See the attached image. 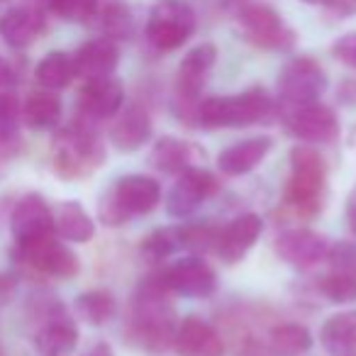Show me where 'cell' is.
<instances>
[{
    "instance_id": "6da1fadb",
    "label": "cell",
    "mask_w": 356,
    "mask_h": 356,
    "mask_svg": "<svg viewBox=\"0 0 356 356\" xmlns=\"http://www.w3.org/2000/svg\"><path fill=\"white\" fill-rule=\"evenodd\" d=\"M178 330V315L171 302V293L166 291L159 276H149L139 286L132 300V315H129V339L144 351L161 354L171 349L173 337Z\"/></svg>"
},
{
    "instance_id": "7a4b0ae2",
    "label": "cell",
    "mask_w": 356,
    "mask_h": 356,
    "mask_svg": "<svg viewBox=\"0 0 356 356\" xmlns=\"http://www.w3.org/2000/svg\"><path fill=\"white\" fill-rule=\"evenodd\" d=\"M273 100L266 88L254 86L237 95H213L198 103L193 113V124L205 129H239L266 122L273 115Z\"/></svg>"
},
{
    "instance_id": "3957f363",
    "label": "cell",
    "mask_w": 356,
    "mask_h": 356,
    "mask_svg": "<svg viewBox=\"0 0 356 356\" xmlns=\"http://www.w3.org/2000/svg\"><path fill=\"white\" fill-rule=\"evenodd\" d=\"M105 144L100 134L86 122H74L59 129L51 147V166L66 181L88 178L105 163Z\"/></svg>"
},
{
    "instance_id": "277c9868",
    "label": "cell",
    "mask_w": 356,
    "mask_h": 356,
    "mask_svg": "<svg viewBox=\"0 0 356 356\" xmlns=\"http://www.w3.org/2000/svg\"><path fill=\"white\" fill-rule=\"evenodd\" d=\"M161 203V186L156 178L129 173L118 178L98 203V218L105 227H122L137 215H149Z\"/></svg>"
},
{
    "instance_id": "5b68a950",
    "label": "cell",
    "mask_w": 356,
    "mask_h": 356,
    "mask_svg": "<svg viewBox=\"0 0 356 356\" xmlns=\"http://www.w3.org/2000/svg\"><path fill=\"white\" fill-rule=\"evenodd\" d=\"M327 191V166L315 147L298 144L291 149V176L286 184V205L300 218H315Z\"/></svg>"
},
{
    "instance_id": "8992f818",
    "label": "cell",
    "mask_w": 356,
    "mask_h": 356,
    "mask_svg": "<svg viewBox=\"0 0 356 356\" xmlns=\"http://www.w3.org/2000/svg\"><path fill=\"white\" fill-rule=\"evenodd\" d=\"M239 35L254 44L257 49L266 51H288L296 44V32L293 27L264 3H242L234 13Z\"/></svg>"
},
{
    "instance_id": "52a82bcc",
    "label": "cell",
    "mask_w": 356,
    "mask_h": 356,
    "mask_svg": "<svg viewBox=\"0 0 356 356\" xmlns=\"http://www.w3.org/2000/svg\"><path fill=\"white\" fill-rule=\"evenodd\" d=\"M195 32V13L186 0H156L149 10L147 40L154 49L173 51Z\"/></svg>"
},
{
    "instance_id": "ba28073f",
    "label": "cell",
    "mask_w": 356,
    "mask_h": 356,
    "mask_svg": "<svg viewBox=\"0 0 356 356\" xmlns=\"http://www.w3.org/2000/svg\"><path fill=\"white\" fill-rule=\"evenodd\" d=\"M13 259L20 261L22 266H30L32 271L51 278H74L81 268L76 252L64 242H59L56 234L32 239V242H17L13 249Z\"/></svg>"
},
{
    "instance_id": "9c48e42d",
    "label": "cell",
    "mask_w": 356,
    "mask_h": 356,
    "mask_svg": "<svg viewBox=\"0 0 356 356\" xmlns=\"http://www.w3.org/2000/svg\"><path fill=\"white\" fill-rule=\"evenodd\" d=\"M327 74L312 56H298L283 66L278 76V95L283 108L317 103L327 90Z\"/></svg>"
},
{
    "instance_id": "30bf717a",
    "label": "cell",
    "mask_w": 356,
    "mask_h": 356,
    "mask_svg": "<svg viewBox=\"0 0 356 356\" xmlns=\"http://www.w3.org/2000/svg\"><path fill=\"white\" fill-rule=\"evenodd\" d=\"M215 61H218V49H215V44L203 42V44L193 47V49L184 56V61L178 64L176 103L184 108V118L188 120V122H193V113L200 103V90H203Z\"/></svg>"
},
{
    "instance_id": "8fae6325",
    "label": "cell",
    "mask_w": 356,
    "mask_h": 356,
    "mask_svg": "<svg viewBox=\"0 0 356 356\" xmlns=\"http://www.w3.org/2000/svg\"><path fill=\"white\" fill-rule=\"evenodd\" d=\"M283 122L293 137L307 144H332L341 132L337 113L320 100L283 108Z\"/></svg>"
},
{
    "instance_id": "7c38bea8",
    "label": "cell",
    "mask_w": 356,
    "mask_h": 356,
    "mask_svg": "<svg viewBox=\"0 0 356 356\" xmlns=\"http://www.w3.org/2000/svg\"><path fill=\"white\" fill-rule=\"evenodd\" d=\"M156 276L168 293H178L186 298H208L218 288V273L198 254H191V257L168 264Z\"/></svg>"
},
{
    "instance_id": "4fadbf2b",
    "label": "cell",
    "mask_w": 356,
    "mask_h": 356,
    "mask_svg": "<svg viewBox=\"0 0 356 356\" xmlns=\"http://www.w3.org/2000/svg\"><path fill=\"white\" fill-rule=\"evenodd\" d=\"M330 271L320 278V293L334 305L356 300V242H334L327 252Z\"/></svg>"
},
{
    "instance_id": "5bb4252c",
    "label": "cell",
    "mask_w": 356,
    "mask_h": 356,
    "mask_svg": "<svg viewBox=\"0 0 356 356\" xmlns=\"http://www.w3.org/2000/svg\"><path fill=\"white\" fill-rule=\"evenodd\" d=\"M218 191V178L200 166H193L176 176V184L171 186L166 195V213L176 220H184L193 215L210 195Z\"/></svg>"
},
{
    "instance_id": "9a60e30c",
    "label": "cell",
    "mask_w": 356,
    "mask_h": 356,
    "mask_svg": "<svg viewBox=\"0 0 356 356\" xmlns=\"http://www.w3.org/2000/svg\"><path fill=\"white\" fill-rule=\"evenodd\" d=\"M273 249L288 266L307 271V268H315L317 264H322L327 259L330 239L325 234L315 232V229L293 227L278 234L276 242H273Z\"/></svg>"
},
{
    "instance_id": "2e32d148",
    "label": "cell",
    "mask_w": 356,
    "mask_h": 356,
    "mask_svg": "<svg viewBox=\"0 0 356 356\" xmlns=\"http://www.w3.org/2000/svg\"><path fill=\"white\" fill-rule=\"evenodd\" d=\"M79 344V327L61 302L42 310V322L35 332V346L42 356H69Z\"/></svg>"
},
{
    "instance_id": "e0dca14e",
    "label": "cell",
    "mask_w": 356,
    "mask_h": 356,
    "mask_svg": "<svg viewBox=\"0 0 356 356\" xmlns=\"http://www.w3.org/2000/svg\"><path fill=\"white\" fill-rule=\"evenodd\" d=\"M10 232L17 242H32V239L56 234L54 229V210L49 208L44 195L27 193L15 203L10 213Z\"/></svg>"
},
{
    "instance_id": "ac0fdd59",
    "label": "cell",
    "mask_w": 356,
    "mask_h": 356,
    "mask_svg": "<svg viewBox=\"0 0 356 356\" xmlns=\"http://www.w3.org/2000/svg\"><path fill=\"white\" fill-rule=\"evenodd\" d=\"M122 105H124V88L115 76L86 81L79 93V110L88 122L115 118L122 110Z\"/></svg>"
},
{
    "instance_id": "d6986e66",
    "label": "cell",
    "mask_w": 356,
    "mask_h": 356,
    "mask_svg": "<svg viewBox=\"0 0 356 356\" xmlns=\"http://www.w3.org/2000/svg\"><path fill=\"white\" fill-rule=\"evenodd\" d=\"M261 229H264V222L259 215H254V213L239 215V218H234L229 225L220 227L215 254H218L225 264L242 261L249 254V249L257 244V239L261 237Z\"/></svg>"
},
{
    "instance_id": "ffe728a7",
    "label": "cell",
    "mask_w": 356,
    "mask_h": 356,
    "mask_svg": "<svg viewBox=\"0 0 356 356\" xmlns=\"http://www.w3.org/2000/svg\"><path fill=\"white\" fill-rule=\"evenodd\" d=\"M173 349L178 356H222L225 339L210 322L191 315L184 322H178Z\"/></svg>"
},
{
    "instance_id": "44dd1931",
    "label": "cell",
    "mask_w": 356,
    "mask_h": 356,
    "mask_svg": "<svg viewBox=\"0 0 356 356\" xmlns=\"http://www.w3.org/2000/svg\"><path fill=\"white\" fill-rule=\"evenodd\" d=\"M47 30L44 13L40 8L17 6L0 15V37L13 49H27Z\"/></svg>"
},
{
    "instance_id": "7402d4cb",
    "label": "cell",
    "mask_w": 356,
    "mask_h": 356,
    "mask_svg": "<svg viewBox=\"0 0 356 356\" xmlns=\"http://www.w3.org/2000/svg\"><path fill=\"white\" fill-rule=\"evenodd\" d=\"M118 64H120V49L115 44V40H110V37L88 40L74 54L76 76H81L83 81L108 79V76L115 74Z\"/></svg>"
},
{
    "instance_id": "603a6c76",
    "label": "cell",
    "mask_w": 356,
    "mask_h": 356,
    "mask_svg": "<svg viewBox=\"0 0 356 356\" xmlns=\"http://www.w3.org/2000/svg\"><path fill=\"white\" fill-rule=\"evenodd\" d=\"M273 147L271 137H249L242 142L232 144V147L222 149L218 156V168L225 176H244V173L254 171L264 159L268 156Z\"/></svg>"
},
{
    "instance_id": "cb8c5ba5",
    "label": "cell",
    "mask_w": 356,
    "mask_h": 356,
    "mask_svg": "<svg viewBox=\"0 0 356 356\" xmlns=\"http://www.w3.org/2000/svg\"><path fill=\"white\" fill-rule=\"evenodd\" d=\"M200 149L191 142H184L178 137H161L152 147L149 154V163H152L156 171L168 173V176H181L188 168L198 166L200 161Z\"/></svg>"
},
{
    "instance_id": "d4e9b609",
    "label": "cell",
    "mask_w": 356,
    "mask_h": 356,
    "mask_svg": "<svg viewBox=\"0 0 356 356\" xmlns=\"http://www.w3.org/2000/svg\"><path fill=\"white\" fill-rule=\"evenodd\" d=\"M152 118L139 105H127L110 127V142L120 152H137L152 139Z\"/></svg>"
},
{
    "instance_id": "484cf974",
    "label": "cell",
    "mask_w": 356,
    "mask_h": 356,
    "mask_svg": "<svg viewBox=\"0 0 356 356\" xmlns=\"http://www.w3.org/2000/svg\"><path fill=\"white\" fill-rule=\"evenodd\" d=\"M320 341L330 356H356V310L327 317L320 330Z\"/></svg>"
},
{
    "instance_id": "4316f807",
    "label": "cell",
    "mask_w": 356,
    "mask_h": 356,
    "mask_svg": "<svg viewBox=\"0 0 356 356\" xmlns=\"http://www.w3.org/2000/svg\"><path fill=\"white\" fill-rule=\"evenodd\" d=\"M54 229L61 239L86 244L95 237V222L79 200H64L54 210Z\"/></svg>"
},
{
    "instance_id": "83f0119b",
    "label": "cell",
    "mask_w": 356,
    "mask_h": 356,
    "mask_svg": "<svg viewBox=\"0 0 356 356\" xmlns=\"http://www.w3.org/2000/svg\"><path fill=\"white\" fill-rule=\"evenodd\" d=\"M61 100L54 90H32L22 103V122L30 129H54L61 122Z\"/></svg>"
},
{
    "instance_id": "f1b7e54d",
    "label": "cell",
    "mask_w": 356,
    "mask_h": 356,
    "mask_svg": "<svg viewBox=\"0 0 356 356\" xmlns=\"http://www.w3.org/2000/svg\"><path fill=\"white\" fill-rule=\"evenodd\" d=\"M74 310L86 325L103 327L118 315V300L110 291H86L76 298Z\"/></svg>"
},
{
    "instance_id": "f546056e",
    "label": "cell",
    "mask_w": 356,
    "mask_h": 356,
    "mask_svg": "<svg viewBox=\"0 0 356 356\" xmlns=\"http://www.w3.org/2000/svg\"><path fill=\"white\" fill-rule=\"evenodd\" d=\"M35 79L42 88L47 90H61L76 79L74 56L66 51H49L44 59L37 64Z\"/></svg>"
},
{
    "instance_id": "4dcf8cb0",
    "label": "cell",
    "mask_w": 356,
    "mask_h": 356,
    "mask_svg": "<svg viewBox=\"0 0 356 356\" xmlns=\"http://www.w3.org/2000/svg\"><path fill=\"white\" fill-rule=\"evenodd\" d=\"M268 349L276 356H300L312 349V334L307 327L296 322H283L276 325L266 337Z\"/></svg>"
},
{
    "instance_id": "1f68e13d",
    "label": "cell",
    "mask_w": 356,
    "mask_h": 356,
    "mask_svg": "<svg viewBox=\"0 0 356 356\" xmlns=\"http://www.w3.org/2000/svg\"><path fill=\"white\" fill-rule=\"evenodd\" d=\"M93 20H98L103 37L110 40H127L132 35V13L122 0H98Z\"/></svg>"
},
{
    "instance_id": "d6a6232c",
    "label": "cell",
    "mask_w": 356,
    "mask_h": 356,
    "mask_svg": "<svg viewBox=\"0 0 356 356\" xmlns=\"http://www.w3.org/2000/svg\"><path fill=\"white\" fill-rule=\"evenodd\" d=\"M181 249H184L181 227H159V229H154L149 237L142 239V257L152 264L163 261V259L181 252Z\"/></svg>"
},
{
    "instance_id": "836d02e7",
    "label": "cell",
    "mask_w": 356,
    "mask_h": 356,
    "mask_svg": "<svg viewBox=\"0 0 356 356\" xmlns=\"http://www.w3.org/2000/svg\"><path fill=\"white\" fill-rule=\"evenodd\" d=\"M40 10L69 22H90L98 8V0H37Z\"/></svg>"
},
{
    "instance_id": "e575fe53",
    "label": "cell",
    "mask_w": 356,
    "mask_h": 356,
    "mask_svg": "<svg viewBox=\"0 0 356 356\" xmlns=\"http://www.w3.org/2000/svg\"><path fill=\"white\" fill-rule=\"evenodd\" d=\"M22 122V103L15 93L0 90V144L13 142Z\"/></svg>"
},
{
    "instance_id": "d590c367",
    "label": "cell",
    "mask_w": 356,
    "mask_h": 356,
    "mask_svg": "<svg viewBox=\"0 0 356 356\" xmlns=\"http://www.w3.org/2000/svg\"><path fill=\"white\" fill-rule=\"evenodd\" d=\"M332 56L356 71V32H346L332 44Z\"/></svg>"
},
{
    "instance_id": "8d00e7d4",
    "label": "cell",
    "mask_w": 356,
    "mask_h": 356,
    "mask_svg": "<svg viewBox=\"0 0 356 356\" xmlns=\"http://www.w3.org/2000/svg\"><path fill=\"white\" fill-rule=\"evenodd\" d=\"M346 222H349V229L356 237V186L351 188L349 198H346Z\"/></svg>"
},
{
    "instance_id": "74e56055",
    "label": "cell",
    "mask_w": 356,
    "mask_h": 356,
    "mask_svg": "<svg viewBox=\"0 0 356 356\" xmlns=\"http://www.w3.org/2000/svg\"><path fill=\"white\" fill-rule=\"evenodd\" d=\"M13 81H15V71H13V66L8 64L6 59H0V90L8 88Z\"/></svg>"
},
{
    "instance_id": "f35d334b",
    "label": "cell",
    "mask_w": 356,
    "mask_h": 356,
    "mask_svg": "<svg viewBox=\"0 0 356 356\" xmlns=\"http://www.w3.org/2000/svg\"><path fill=\"white\" fill-rule=\"evenodd\" d=\"M86 356H113V349H110V344H105V341H100V344H95L93 349H90Z\"/></svg>"
},
{
    "instance_id": "ab89813d",
    "label": "cell",
    "mask_w": 356,
    "mask_h": 356,
    "mask_svg": "<svg viewBox=\"0 0 356 356\" xmlns=\"http://www.w3.org/2000/svg\"><path fill=\"white\" fill-rule=\"evenodd\" d=\"M332 8H341L344 13H354L356 10V0H334Z\"/></svg>"
},
{
    "instance_id": "60d3db41",
    "label": "cell",
    "mask_w": 356,
    "mask_h": 356,
    "mask_svg": "<svg viewBox=\"0 0 356 356\" xmlns=\"http://www.w3.org/2000/svg\"><path fill=\"white\" fill-rule=\"evenodd\" d=\"M302 3H307V6H332L334 0H302Z\"/></svg>"
},
{
    "instance_id": "b9f144b4",
    "label": "cell",
    "mask_w": 356,
    "mask_h": 356,
    "mask_svg": "<svg viewBox=\"0 0 356 356\" xmlns=\"http://www.w3.org/2000/svg\"><path fill=\"white\" fill-rule=\"evenodd\" d=\"M6 3H8V0H0V10H3V8H6Z\"/></svg>"
},
{
    "instance_id": "7bdbcfd3",
    "label": "cell",
    "mask_w": 356,
    "mask_h": 356,
    "mask_svg": "<svg viewBox=\"0 0 356 356\" xmlns=\"http://www.w3.org/2000/svg\"><path fill=\"white\" fill-rule=\"evenodd\" d=\"M0 356H3V349H0Z\"/></svg>"
}]
</instances>
